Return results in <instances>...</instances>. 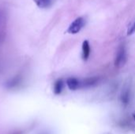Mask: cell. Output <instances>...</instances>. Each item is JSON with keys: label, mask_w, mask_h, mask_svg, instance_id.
<instances>
[{"label": "cell", "mask_w": 135, "mask_h": 134, "mask_svg": "<svg viewBox=\"0 0 135 134\" xmlns=\"http://www.w3.org/2000/svg\"><path fill=\"white\" fill-rule=\"evenodd\" d=\"M127 60V53L125 45L122 44L117 50L115 58V66L118 68L123 66Z\"/></svg>", "instance_id": "6da1fadb"}, {"label": "cell", "mask_w": 135, "mask_h": 134, "mask_svg": "<svg viewBox=\"0 0 135 134\" xmlns=\"http://www.w3.org/2000/svg\"><path fill=\"white\" fill-rule=\"evenodd\" d=\"M85 24V19L83 17H79L76 18L68 27L66 32L70 34H77Z\"/></svg>", "instance_id": "7a4b0ae2"}, {"label": "cell", "mask_w": 135, "mask_h": 134, "mask_svg": "<svg viewBox=\"0 0 135 134\" xmlns=\"http://www.w3.org/2000/svg\"><path fill=\"white\" fill-rule=\"evenodd\" d=\"M82 53H81V57L83 61H87L90 56L91 53V48H90V44L88 40H84L82 43Z\"/></svg>", "instance_id": "3957f363"}, {"label": "cell", "mask_w": 135, "mask_h": 134, "mask_svg": "<svg viewBox=\"0 0 135 134\" xmlns=\"http://www.w3.org/2000/svg\"><path fill=\"white\" fill-rule=\"evenodd\" d=\"M66 85L69 89L72 91H75L78 88H81V81L75 77H69L66 80Z\"/></svg>", "instance_id": "277c9868"}, {"label": "cell", "mask_w": 135, "mask_h": 134, "mask_svg": "<svg viewBox=\"0 0 135 134\" xmlns=\"http://www.w3.org/2000/svg\"><path fill=\"white\" fill-rule=\"evenodd\" d=\"M99 81V78L97 77H89V78H86L84 81H81V88H91L94 85H96Z\"/></svg>", "instance_id": "5b68a950"}, {"label": "cell", "mask_w": 135, "mask_h": 134, "mask_svg": "<svg viewBox=\"0 0 135 134\" xmlns=\"http://www.w3.org/2000/svg\"><path fill=\"white\" fill-rule=\"evenodd\" d=\"M33 2L40 9H47L53 3V0H33Z\"/></svg>", "instance_id": "8992f818"}, {"label": "cell", "mask_w": 135, "mask_h": 134, "mask_svg": "<svg viewBox=\"0 0 135 134\" xmlns=\"http://www.w3.org/2000/svg\"><path fill=\"white\" fill-rule=\"evenodd\" d=\"M21 82V77L20 76H16L13 78L10 79L6 83V87L8 88H13L17 86H18Z\"/></svg>", "instance_id": "52a82bcc"}, {"label": "cell", "mask_w": 135, "mask_h": 134, "mask_svg": "<svg viewBox=\"0 0 135 134\" xmlns=\"http://www.w3.org/2000/svg\"><path fill=\"white\" fill-rule=\"evenodd\" d=\"M64 82L62 79H58L54 85V93L55 95H60L63 90Z\"/></svg>", "instance_id": "ba28073f"}, {"label": "cell", "mask_w": 135, "mask_h": 134, "mask_svg": "<svg viewBox=\"0 0 135 134\" xmlns=\"http://www.w3.org/2000/svg\"><path fill=\"white\" fill-rule=\"evenodd\" d=\"M121 100L124 106H127L129 103V101H130V90L129 89H125L122 92Z\"/></svg>", "instance_id": "9c48e42d"}, {"label": "cell", "mask_w": 135, "mask_h": 134, "mask_svg": "<svg viewBox=\"0 0 135 134\" xmlns=\"http://www.w3.org/2000/svg\"><path fill=\"white\" fill-rule=\"evenodd\" d=\"M134 33H135V21L130 26V28H128V31H127L128 36H131Z\"/></svg>", "instance_id": "30bf717a"}, {"label": "cell", "mask_w": 135, "mask_h": 134, "mask_svg": "<svg viewBox=\"0 0 135 134\" xmlns=\"http://www.w3.org/2000/svg\"><path fill=\"white\" fill-rule=\"evenodd\" d=\"M134 119H135V114H134Z\"/></svg>", "instance_id": "8fae6325"}, {"label": "cell", "mask_w": 135, "mask_h": 134, "mask_svg": "<svg viewBox=\"0 0 135 134\" xmlns=\"http://www.w3.org/2000/svg\"><path fill=\"white\" fill-rule=\"evenodd\" d=\"M42 134H46V133H42Z\"/></svg>", "instance_id": "7c38bea8"}, {"label": "cell", "mask_w": 135, "mask_h": 134, "mask_svg": "<svg viewBox=\"0 0 135 134\" xmlns=\"http://www.w3.org/2000/svg\"><path fill=\"white\" fill-rule=\"evenodd\" d=\"M16 134H18V133H16Z\"/></svg>", "instance_id": "4fadbf2b"}]
</instances>
